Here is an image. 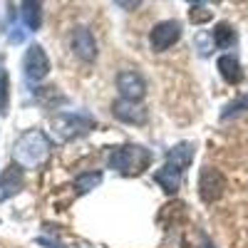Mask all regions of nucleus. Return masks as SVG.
<instances>
[{
	"instance_id": "2",
	"label": "nucleus",
	"mask_w": 248,
	"mask_h": 248,
	"mask_svg": "<svg viewBox=\"0 0 248 248\" xmlns=\"http://www.w3.org/2000/svg\"><path fill=\"white\" fill-rule=\"evenodd\" d=\"M154 154L149 149L139 147V144H127V147H114L107 154L109 169L124 174V176H139L149 169Z\"/></svg>"
},
{
	"instance_id": "16",
	"label": "nucleus",
	"mask_w": 248,
	"mask_h": 248,
	"mask_svg": "<svg viewBox=\"0 0 248 248\" xmlns=\"http://www.w3.org/2000/svg\"><path fill=\"white\" fill-rule=\"evenodd\" d=\"M99 181H102V174H99V171L79 174V176L75 179V191H77V194H87V191L94 189V186H99Z\"/></svg>"
},
{
	"instance_id": "1",
	"label": "nucleus",
	"mask_w": 248,
	"mask_h": 248,
	"mask_svg": "<svg viewBox=\"0 0 248 248\" xmlns=\"http://www.w3.org/2000/svg\"><path fill=\"white\" fill-rule=\"evenodd\" d=\"M50 154V139L40 129H28L17 137L13 144V164L20 169H35L40 167Z\"/></svg>"
},
{
	"instance_id": "17",
	"label": "nucleus",
	"mask_w": 248,
	"mask_h": 248,
	"mask_svg": "<svg viewBox=\"0 0 248 248\" xmlns=\"http://www.w3.org/2000/svg\"><path fill=\"white\" fill-rule=\"evenodd\" d=\"M211 17H214V10H209V5H203V3H194L191 10H189V20L194 25H203V23H209Z\"/></svg>"
},
{
	"instance_id": "9",
	"label": "nucleus",
	"mask_w": 248,
	"mask_h": 248,
	"mask_svg": "<svg viewBox=\"0 0 248 248\" xmlns=\"http://www.w3.org/2000/svg\"><path fill=\"white\" fill-rule=\"evenodd\" d=\"M112 114L119 122H127V124H144L147 122V109H144L139 102H129V99H117L112 105Z\"/></svg>"
},
{
	"instance_id": "14",
	"label": "nucleus",
	"mask_w": 248,
	"mask_h": 248,
	"mask_svg": "<svg viewBox=\"0 0 248 248\" xmlns=\"http://www.w3.org/2000/svg\"><path fill=\"white\" fill-rule=\"evenodd\" d=\"M211 37H214V45H216V47H221V50L233 47V45H236V40H238V35H236L233 25H229V23H218V25L214 28Z\"/></svg>"
},
{
	"instance_id": "4",
	"label": "nucleus",
	"mask_w": 248,
	"mask_h": 248,
	"mask_svg": "<svg viewBox=\"0 0 248 248\" xmlns=\"http://www.w3.org/2000/svg\"><path fill=\"white\" fill-rule=\"evenodd\" d=\"M226 191V179L218 169L214 167H203L199 174V196L203 203H214L223 196Z\"/></svg>"
},
{
	"instance_id": "10",
	"label": "nucleus",
	"mask_w": 248,
	"mask_h": 248,
	"mask_svg": "<svg viewBox=\"0 0 248 248\" xmlns=\"http://www.w3.org/2000/svg\"><path fill=\"white\" fill-rule=\"evenodd\" d=\"M23 184H25L23 169H20L17 164H10V167L5 169V174L0 176V201L13 199L15 194H20V189H23Z\"/></svg>"
},
{
	"instance_id": "18",
	"label": "nucleus",
	"mask_w": 248,
	"mask_h": 248,
	"mask_svg": "<svg viewBox=\"0 0 248 248\" xmlns=\"http://www.w3.org/2000/svg\"><path fill=\"white\" fill-rule=\"evenodd\" d=\"M248 109V94L246 97H238V99H233L231 105H226V109L221 112V119H231L233 114H238V112H246Z\"/></svg>"
},
{
	"instance_id": "3",
	"label": "nucleus",
	"mask_w": 248,
	"mask_h": 248,
	"mask_svg": "<svg viewBox=\"0 0 248 248\" xmlns=\"http://www.w3.org/2000/svg\"><path fill=\"white\" fill-rule=\"evenodd\" d=\"M94 127V119L85 112H60L52 117V129L60 141H70L75 137H82Z\"/></svg>"
},
{
	"instance_id": "5",
	"label": "nucleus",
	"mask_w": 248,
	"mask_h": 248,
	"mask_svg": "<svg viewBox=\"0 0 248 248\" xmlns=\"http://www.w3.org/2000/svg\"><path fill=\"white\" fill-rule=\"evenodd\" d=\"M181 37V23L179 20H161L152 28V35H149V43H152V50L154 52H164L169 50L174 43H179Z\"/></svg>"
},
{
	"instance_id": "19",
	"label": "nucleus",
	"mask_w": 248,
	"mask_h": 248,
	"mask_svg": "<svg viewBox=\"0 0 248 248\" xmlns=\"http://www.w3.org/2000/svg\"><path fill=\"white\" fill-rule=\"evenodd\" d=\"M8 75L0 79V114H8Z\"/></svg>"
},
{
	"instance_id": "7",
	"label": "nucleus",
	"mask_w": 248,
	"mask_h": 248,
	"mask_svg": "<svg viewBox=\"0 0 248 248\" xmlns=\"http://www.w3.org/2000/svg\"><path fill=\"white\" fill-rule=\"evenodd\" d=\"M23 70L30 79H45L50 75V57L45 55V50L40 45H30L28 52H25V60H23Z\"/></svg>"
},
{
	"instance_id": "8",
	"label": "nucleus",
	"mask_w": 248,
	"mask_h": 248,
	"mask_svg": "<svg viewBox=\"0 0 248 248\" xmlns=\"http://www.w3.org/2000/svg\"><path fill=\"white\" fill-rule=\"evenodd\" d=\"M72 52L82 60V62H92L97 57V43L87 28H75L72 32Z\"/></svg>"
},
{
	"instance_id": "13",
	"label": "nucleus",
	"mask_w": 248,
	"mask_h": 248,
	"mask_svg": "<svg viewBox=\"0 0 248 248\" xmlns=\"http://www.w3.org/2000/svg\"><path fill=\"white\" fill-rule=\"evenodd\" d=\"M216 67L221 72V77L229 82V85H238V82L243 79V72H241V62L233 57V55H221Z\"/></svg>"
},
{
	"instance_id": "11",
	"label": "nucleus",
	"mask_w": 248,
	"mask_h": 248,
	"mask_svg": "<svg viewBox=\"0 0 248 248\" xmlns=\"http://www.w3.org/2000/svg\"><path fill=\"white\" fill-rule=\"evenodd\" d=\"M191 161H194V144L191 141H179L176 147H171L169 154H167V164L174 167V169H179L181 174L189 169Z\"/></svg>"
},
{
	"instance_id": "12",
	"label": "nucleus",
	"mask_w": 248,
	"mask_h": 248,
	"mask_svg": "<svg viewBox=\"0 0 248 248\" xmlns=\"http://www.w3.org/2000/svg\"><path fill=\"white\" fill-rule=\"evenodd\" d=\"M154 181H156L167 194H176L179 186H181V171L174 169V167H169V164H164L161 169L154 171Z\"/></svg>"
},
{
	"instance_id": "20",
	"label": "nucleus",
	"mask_w": 248,
	"mask_h": 248,
	"mask_svg": "<svg viewBox=\"0 0 248 248\" xmlns=\"http://www.w3.org/2000/svg\"><path fill=\"white\" fill-rule=\"evenodd\" d=\"M5 77V70H3V60H0V79Z\"/></svg>"
},
{
	"instance_id": "6",
	"label": "nucleus",
	"mask_w": 248,
	"mask_h": 248,
	"mask_svg": "<svg viewBox=\"0 0 248 248\" xmlns=\"http://www.w3.org/2000/svg\"><path fill=\"white\" fill-rule=\"evenodd\" d=\"M117 90L122 92V99L129 102H139L144 94H147V82L144 77L134 70H124L117 75Z\"/></svg>"
},
{
	"instance_id": "15",
	"label": "nucleus",
	"mask_w": 248,
	"mask_h": 248,
	"mask_svg": "<svg viewBox=\"0 0 248 248\" xmlns=\"http://www.w3.org/2000/svg\"><path fill=\"white\" fill-rule=\"evenodd\" d=\"M20 15H23V23L28 30H37L40 23H43V5L40 3H23L20 5Z\"/></svg>"
}]
</instances>
